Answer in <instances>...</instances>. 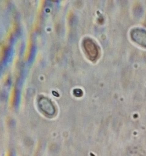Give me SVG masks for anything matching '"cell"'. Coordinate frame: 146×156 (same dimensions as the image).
I'll use <instances>...</instances> for the list:
<instances>
[{
	"mask_svg": "<svg viewBox=\"0 0 146 156\" xmlns=\"http://www.w3.org/2000/svg\"><path fill=\"white\" fill-rule=\"evenodd\" d=\"M39 108L48 115H52L55 113V108L52 102L48 98H42L39 100Z\"/></svg>",
	"mask_w": 146,
	"mask_h": 156,
	"instance_id": "obj_3",
	"label": "cell"
},
{
	"mask_svg": "<svg viewBox=\"0 0 146 156\" xmlns=\"http://www.w3.org/2000/svg\"><path fill=\"white\" fill-rule=\"evenodd\" d=\"M131 37L139 45L146 48V31L141 29H135L131 32Z\"/></svg>",
	"mask_w": 146,
	"mask_h": 156,
	"instance_id": "obj_2",
	"label": "cell"
},
{
	"mask_svg": "<svg viewBox=\"0 0 146 156\" xmlns=\"http://www.w3.org/2000/svg\"><path fill=\"white\" fill-rule=\"evenodd\" d=\"M50 1H53V2H58L60 0H50Z\"/></svg>",
	"mask_w": 146,
	"mask_h": 156,
	"instance_id": "obj_4",
	"label": "cell"
},
{
	"mask_svg": "<svg viewBox=\"0 0 146 156\" xmlns=\"http://www.w3.org/2000/svg\"><path fill=\"white\" fill-rule=\"evenodd\" d=\"M84 48L92 60H95L98 56V49L94 42L90 39H86L83 42Z\"/></svg>",
	"mask_w": 146,
	"mask_h": 156,
	"instance_id": "obj_1",
	"label": "cell"
}]
</instances>
